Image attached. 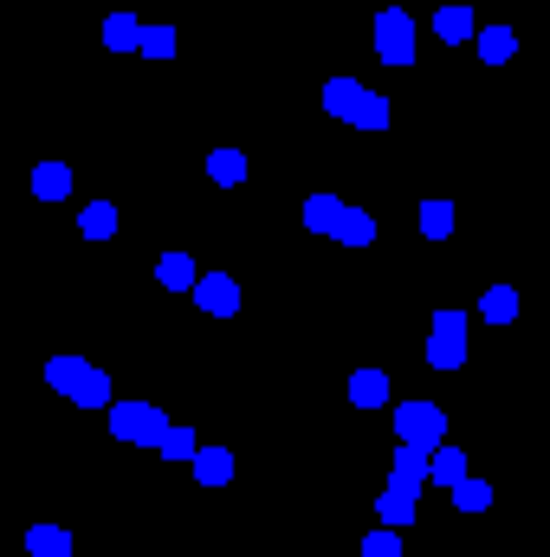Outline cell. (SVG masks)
<instances>
[{
  "label": "cell",
  "instance_id": "6da1fadb",
  "mask_svg": "<svg viewBox=\"0 0 550 557\" xmlns=\"http://www.w3.org/2000/svg\"><path fill=\"white\" fill-rule=\"evenodd\" d=\"M46 383L59 389L65 402H78V409H110V376L98 370V363H85V357H46Z\"/></svg>",
  "mask_w": 550,
  "mask_h": 557
},
{
  "label": "cell",
  "instance_id": "7a4b0ae2",
  "mask_svg": "<svg viewBox=\"0 0 550 557\" xmlns=\"http://www.w3.org/2000/svg\"><path fill=\"white\" fill-rule=\"evenodd\" d=\"M395 434H402V447L434 454V447L447 441V409H440V402H402V409H395Z\"/></svg>",
  "mask_w": 550,
  "mask_h": 557
},
{
  "label": "cell",
  "instance_id": "3957f363",
  "mask_svg": "<svg viewBox=\"0 0 550 557\" xmlns=\"http://www.w3.org/2000/svg\"><path fill=\"white\" fill-rule=\"evenodd\" d=\"M162 428H169V415L156 409V402H110V434L130 447H156Z\"/></svg>",
  "mask_w": 550,
  "mask_h": 557
},
{
  "label": "cell",
  "instance_id": "277c9868",
  "mask_svg": "<svg viewBox=\"0 0 550 557\" xmlns=\"http://www.w3.org/2000/svg\"><path fill=\"white\" fill-rule=\"evenodd\" d=\"M460 363H466V311H434L428 370H460Z\"/></svg>",
  "mask_w": 550,
  "mask_h": 557
},
{
  "label": "cell",
  "instance_id": "5b68a950",
  "mask_svg": "<svg viewBox=\"0 0 550 557\" xmlns=\"http://www.w3.org/2000/svg\"><path fill=\"white\" fill-rule=\"evenodd\" d=\"M376 59L382 65H415V20L402 7L376 13Z\"/></svg>",
  "mask_w": 550,
  "mask_h": 557
},
{
  "label": "cell",
  "instance_id": "8992f818",
  "mask_svg": "<svg viewBox=\"0 0 550 557\" xmlns=\"http://www.w3.org/2000/svg\"><path fill=\"white\" fill-rule=\"evenodd\" d=\"M195 305L208 311V318H233V311H240V279L201 273V279H195Z\"/></svg>",
  "mask_w": 550,
  "mask_h": 557
},
{
  "label": "cell",
  "instance_id": "52a82bcc",
  "mask_svg": "<svg viewBox=\"0 0 550 557\" xmlns=\"http://www.w3.org/2000/svg\"><path fill=\"white\" fill-rule=\"evenodd\" d=\"M434 33H440V46H466V39H473L479 33V20H473V7H440L434 13Z\"/></svg>",
  "mask_w": 550,
  "mask_h": 557
},
{
  "label": "cell",
  "instance_id": "ba28073f",
  "mask_svg": "<svg viewBox=\"0 0 550 557\" xmlns=\"http://www.w3.org/2000/svg\"><path fill=\"white\" fill-rule=\"evenodd\" d=\"M389 486H408V493H421V486H428V454H421V447H395Z\"/></svg>",
  "mask_w": 550,
  "mask_h": 557
},
{
  "label": "cell",
  "instance_id": "9c48e42d",
  "mask_svg": "<svg viewBox=\"0 0 550 557\" xmlns=\"http://www.w3.org/2000/svg\"><path fill=\"white\" fill-rule=\"evenodd\" d=\"M376 519L389 525V532H408V525H415V493H408V486H389V493L376 499Z\"/></svg>",
  "mask_w": 550,
  "mask_h": 557
},
{
  "label": "cell",
  "instance_id": "30bf717a",
  "mask_svg": "<svg viewBox=\"0 0 550 557\" xmlns=\"http://www.w3.org/2000/svg\"><path fill=\"white\" fill-rule=\"evenodd\" d=\"M156 279H162V292H195L201 266L188 260V253H162V260H156Z\"/></svg>",
  "mask_w": 550,
  "mask_h": 557
},
{
  "label": "cell",
  "instance_id": "8fae6325",
  "mask_svg": "<svg viewBox=\"0 0 550 557\" xmlns=\"http://www.w3.org/2000/svg\"><path fill=\"white\" fill-rule=\"evenodd\" d=\"M188 467H195L201 486H227V480H233V454H227V447H195V460H188Z\"/></svg>",
  "mask_w": 550,
  "mask_h": 557
},
{
  "label": "cell",
  "instance_id": "7c38bea8",
  "mask_svg": "<svg viewBox=\"0 0 550 557\" xmlns=\"http://www.w3.org/2000/svg\"><path fill=\"white\" fill-rule=\"evenodd\" d=\"M428 480H434V486H460V480H466V454H460L453 441H440L434 454H428Z\"/></svg>",
  "mask_w": 550,
  "mask_h": 557
},
{
  "label": "cell",
  "instance_id": "4fadbf2b",
  "mask_svg": "<svg viewBox=\"0 0 550 557\" xmlns=\"http://www.w3.org/2000/svg\"><path fill=\"white\" fill-rule=\"evenodd\" d=\"M473 46H479V59H486V65H505L518 52V33H512V26H479Z\"/></svg>",
  "mask_w": 550,
  "mask_h": 557
},
{
  "label": "cell",
  "instance_id": "5bb4252c",
  "mask_svg": "<svg viewBox=\"0 0 550 557\" xmlns=\"http://www.w3.org/2000/svg\"><path fill=\"white\" fill-rule=\"evenodd\" d=\"M330 240H343V247H369V240H376V214H369V208H343Z\"/></svg>",
  "mask_w": 550,
  "mask_h": 557
},
{
  "label": "cell",
  "instance_id": "9a60e30c",
  "mask_svg": "<svg viewBox=\"0 0 550 557\" xmlns=\"http://www.w3.org/2000/svg\"><path fill=\"white\" fill-rule=\"evenodd\" d=\"M356 98H363V85H356L350 72H337V78H330V85H324V111H330V117H343V124H350Z\"/></svg>",
  "mask_w": 550,
  "mask_h": 557
},
{
  "label": "cell",
  "instance_id": "2e32d148",
  "mask_svg": "<svg viewBox=\"0 0 550 557\" xmlns=\"http://www.w3.org/2000/svg\"><path fill=\"white\" fill-rule=\"evenodd\" d=\"M33 195L39 201H65L72 195V169H65V162H39L33 169Z\"/></svg>",
  "mask_w": 550,
  "mask_h": 557
},
{
  "label": "cell",
  "instance_id": "e0dca14e",
  "mask_svg": "<svg viewBox=\"0 0 550 557\" xmlns=\"http://www.w3.org/2000/svg\"><path fill=\"white\" fill-rule=\"evenodd\" d=\"M350 402L356 409H382V402H389V376L382 370H356L350 376Z\"/></svg>",
  "mask_w": 550,
  "mask_h": 557
},
{
  "label": "cell",
  "instance_id": "ac0fdd59",
  "mask_svg": "<svg viewBox=\"0 0 550 557\" xmlns=\"http://www.w3.org/2000/svg\"><path fill=\"white\" fill-rule=\"evenodd\" d=\"M26 551L33 557H72V532H65V525H33V532H26Z\"/></svg>",
  "mask_w": 550,
  "mask_h": 557
},
{
  "label": "cell",
  "instance_id": "d6986e66",
  "mask_svg": "<svg viewBox=\"0 0 550 557\" xmlns=\"http://www.w3.org/2000/svg\"><path fill=\"white\" fill-rule=\"evenodd\" d=\"M337 214H343V201L337 195H305V227H311V234H337Z\"/></svg>",
  "mask_w": 550,
  "mask_h": 557
},
{
  "label": "cell",
  "instance_id": "ffe728a7",
  "mask_svg": "<svg viewBox=\"0 0 550 557\" xmlns=\"http://www.w3.org/2000/svg\"><path fill=\"white\" fill-rule=\"evenodd\" d=\"M389 98H382V91H363V98H356V111H350V124L356 130H389Z\"/></svg>",
  "mask_w": 550,
  "mask_h": 557
},
{
  "label": "cell",
  "instance_id": "44dd1931",
  "mask_svg": "<svg viewBox=\"0 0 550 557\" xmlns=\"http://www.w3.org/2000/svg\"><path fill=\"white\" fill-rule=\"evenodd\" d=\"M479 318H486V324H512L518 318V292H512V285H492V292L479 298Z\"/></svg>",
  "mask_w": 550,
  "mask_h": 557
},
{
  "label": "cell",
  "instance_id": "7402d4cb",
  "mask_svg": "<svg viewBox=\"0 0 550 557\" xmlns=\"http://www.w3.org/2000/svg\"><path fill=\"white\" fill-rule=\"evenodd\" d=\"M136 33H143L136 13H110V20H104V46L110 52H136Z\"/></svg>",
  "mask_w": 550,
  "mask_h": 557
},
{
  "label": "cell",
  "instance_id": "603a6c76",
  "mask_svg": "<svg viewBox=\"0 0 550 557\" xmlns=\"http://www.w3.org/2000/svg\"><path fill=\"white\" fill-rule=\"evenodd\" d=\"M136 52H143V59H169V52H175V26L143 20V33H136Z\"/></svg>",
  "mask_w": 550,
  "mask_h": 557
},
{
  "label": "cell",
  "instance_id": "cb8c5ba5",
  "mask_svg": "<svg viewBox=\"0 0 550 557\" xmlns=\"http://www.w3.org/2000/svg\"><path fill=\"white\" fill-rule=\"evenodd\" d=\"M78 227H85V240H110L117 234V201H91V208L78 214Z\"/></svg>",
  "mask_w": 550,
  "mask_h": 557
},
{
  "label": "cell",
  "instance_id": "d4e9b609",
  "mask_svg": "<svg viewBox=\"0 0 550 557\" xmlns=\"http://www.w3.org/2000/svg\"><path fill=\"white\" fill-rule=\"evenodd\" d=\"M208 175H214L220 188H240V182H246V156H240V149H214V156H208Z\"/></svg>",
  "mask_w": 550,
  "mask_h": 557
},
{
  "label": "cell",
  "instance_id": "484cf974",
  "mask_svg": "<svg viewBox=\"0 0 550 557\" xmlns=\"http://www.w3.org/2000/svg\"><path fill=\"white\" fill-rule=\"evenodd\" d=\"M195 428H175V421H169V428H162V441H156V454L162 460H195Z\"/></svg>",
  "mask_w": 550,
  "mask_h": 557
},
{
  "label": "cell",
  "instance_id": "4316f807",
  "mask_svg": "<svg viewBox=\"0 0 550 557\" xmlns=\"http://www.w3.org/2000/svg\"><path fill=\"white\" fill-rule=\"evenodd\" d=\"M447 493H453V506H460V512H486V506H492V486L473 480V473H466L460 486H447Z\"/></svg>",
  "mask_w": 550,
  "mask_h": 557
},
{
  "label": "cell",
  "instance_id": "83f0119b",
  "mask_svg": "<svg viewBox=\"0 0 550 557\" xmlns=\"http://www.w3.org/2000/svg\"><path fill=\"white\" fill-rule=\"evenodd\" d=\"M421 234H428V240L453 234V201H421Z\"/></svg>",
  "mask_w": 550,
  "mask_h": 557
},
{
  "label": "cell",
  "instance_id": "f1b7e54d",
  "mask_svg": "<svg viewBox=\"0 0 550 557\" xmlns=\"http://www.w3.org/2000/svg\"><path fill=\"white\" fill-rule=\"evenodd\" d=\"M363 557H402V532H389V525H376V532L363 538Z\"/></svg>",
  "mask_w": 550,
  "mask_h": 557
}]
</instances>
